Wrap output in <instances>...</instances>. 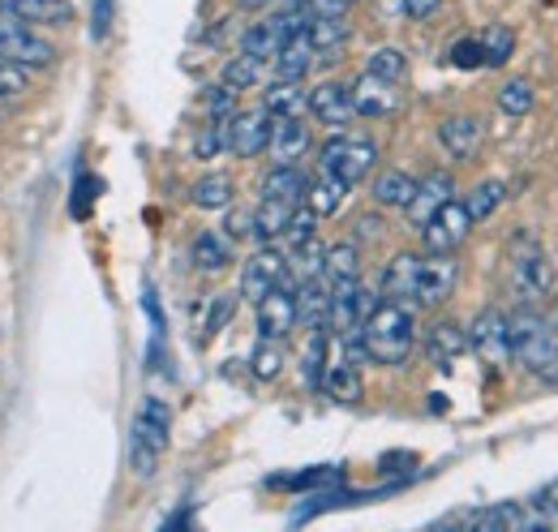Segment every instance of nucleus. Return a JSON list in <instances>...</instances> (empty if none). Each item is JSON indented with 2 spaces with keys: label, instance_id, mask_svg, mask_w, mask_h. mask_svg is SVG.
Returning a JSON list of instances; mask_svg holds the SVG:
<instances>
[{
  "label": "nucleus",
  "instance_id": "1",
  "mask_svg": "<svg viewBox=\"0 0 558 532\" xmlns=\"http://www.w3.org/2000/svg\"><path fill=\"white\" fill-rule=\"evenodd\" d=\"M361 356L374 365H404L409 352L417 348V318L413 305H396V301H378L369 310V318L356 331Z\"/></svg>",
  "mask_w": 558,
  "mask_h": 532
},
{
  "label": "nucleus",
  "instance_id": "2",
  "mask_svg": "<svg viewBox=\"0 0 558 532\" xmlns=\"http://www.w3.org/2000/svg\"><path fill=\"white\" fill-rule=\"evenodd\" d=\"M507 343H511V361H520L533 378L558 383V323L542 318L537 310H515L507 314Z\"/></svg>",
  "mask_w": 558,
  "mask_h": 532
},
{
  "label": "nucleus",
  "instance_id": "3",
  "mask_svg": "<svg viewBox=\"0 0 558 532\" xmlns=\"http://www.w3.org/2000/svg\"><path fill=\"white\" fill-rule=\"evenodd\" d=\"M168 443H172V412H168L163 399L150 396L138 408L134 430H130V468H134L138 476H150L155 464L163 460Z\"/></svg>",
  "mask_w": 558,
  "mask_h": 532
},
{
  "label": "nucleus",
  "instance_id": "4",
  "mask_svg": "<svg viewBox=\"0 0 558 532\" xmlns=\"http://www.w3.org/2000/svg\"><path fill=\"white\" fill-rule=\"evenodd\" d=\"M0 57L22 69H48L57 61V48L31 31V22H22L9 4H0Z\"/></svg>",
  "mask_w": 558,
  "mask_h": 532
},
{
  "label": "nucleus",
  "instance_id": "5",
  "mask_svg": "<svg viewBox=\"0 0 558 532\" xmlns=\"http://www.w3.org/2000/svg\"><path fill=\"white\" fill-rule=\"evenodd\" d=\"M374 305H378V297L361 279L331 283V301H327V331H331V339H349V335L361 331V323L369 318Z\"/></svg>",
  "mask_w": 558,
  "mask_h": 532
},
{
  "label": "nucleus",
  "instance_id": "6",
  "mask_svg": "<svg viewBox=\"0 0 558 532\" xmlns=\"http://www.w3.org/2000/svg\"><path fill=\"white\" fill-rule=\"evenodd\" d=\"M511 283H515V292H520L524 301H542V297H550V288H555V263H550V254H546L533 237H520V241H515V254H511Z\"/></svg>",
  "mask_w": 558,
  "mask_h": 532
},
{
  "label": "nucleus",
  "instance_id": "7",
  "mask_svg": "<svg viewBox=\"0 0 558 532\" xmlns=\"http://www.w3.org/2000/svg\"><path fill=\"white\" fill-rule=\"evenodd\" d=\"M374 159H378L374 142H369V137H349V133L331 137V142L323 146V155H318L323 172L340 177L344 185H356V181H365V177H369V168H374Z\"/></svg>",
  "mask_w": 558,
  "mask_h": 532
},
{
  "label": "nucleus",
  "instance_id": "8",
  "mask_svg": "<svg viewBox=\"0 0 558 532\" xmlns=\"http://www.w3.org/2000/svg\"><path fill=\"white\" fill-rule=\"evenodd\" d=\"M473 232V215L464 202H442L425 223H421V241H425V254H456Z\"/></svg>",
  "mask_w": 558,
  "mask_h": 532
},
{
  "label": "nucleus",
  "instance_id": "9",
  "mask_svg": "<svg viewBox=\"0 0 558 532\" xmlns=\"http://www.w3.org/2000/svg\"><path fill=\"white\" fill-rule=\"evenodd\" d=\"M456 279H460V266H456L451 254H429V258H421L413 305H421V310H438V305L456 292Z\"/></svg>",
  "mask_w": 558,
  "mask_h": 532
},
{
  "label": "nucleus",
  "instance_id": "10",
  "mask_svg": "<svg viewBox=\"0 0 558 532\" xmlns=\"http://www.w3.org/2000/svg\"><path fill=\"white\" fill-rule=\"evenodd\" d=\"M469 348L486 361L489 370H502L511 361V343H507V314L502 310H482L469 327Z\"/></svg>",
  "mask_w": 558,
  "mask_h": 532
},
{
  "label": "nucleus",
  "instance_id": "11",
  "mask_svg": "<svg viewBox=\"0 0 558 532\" xmlns=\"http://www.w3.org/2000/svg\"><path fill=\"white\" fill-rule=\"evenodd\" d=\"M258 305V318H254V327H258V339H276L283 343L292 327H296V297H292V288L288 283H279L271 288L263 301H254Z\"/></svg>",
  "mask_w": 558,
  "mask_h": 532
},
{
  "label": "nucleus",
  "instance_id": "12",
  "mask_svg": "<svg viewBox=\"0 0 558 532\" xmlns=\"http://www.w3.org/2000/svg\"><path fill=\"white\" fill-rule=\"evenodd\" d=\"M271 142V112L258 108V112H232L228 117V150L236 159H254L263 155Z\"/></svg>",
  "mask_w": 558,
  "mask_h": 532
},
{
  "label": "nucleus",
  "instance_id": "13",
  "mask_svg": "<svg viewBox=\"0 0 558 532\" xmlns=\"http://www.w3.org/2000/svg\"><path fill=\"white\" fill-rule=\"evenodd\" d=\"M279 283H288V263H283L279 250L263 245V250L245 263V270H241V297H245V301H263Z\"/></svg>",
  "mask_w": 558,
  "mask_h": 532
},
{
  "label": "nucleus",
  "instance_id": "14",
  "mask_svg": "<svg viewBox=\"0 0 558 532\" xmlns=\"http://www.w3.org/2000/svg\"><path fill=\"white\" fill-rule=\"evenodd\" d=\"M305 108L314 112V121H323V125H331V130H344V125H352V117H356L352 90L344 82H318V86L310 90Z\"/></svg>",
  "mask_w": 558,
  "mask_h": 532
},
{
  "label": "nucleus",
  "instance_id": "15",
  "mask_svg": "<svg viewBox=\"0 0 558 532\" xmlns=\"http://www.w3.org/2000/svg\"><path fill=\"white\" fill-rule=\"evenodd\" d=\"M352 90V108L356 117H391L400 108V82H387V77H374V73H361Z\"/></svg>",
  "mask_w": 558,
  "mask_h": 532
},
{
  "label": "nucleus",
  "instance_id": "16",
  "mask_svg": "<svg viewBox=\"0 0 558 532\" xmlns=\"http://www.w3.org/2000/svg\"><path fill=\"white\" fill-rule=\"evenodd\" d=\"M310 142H314V133L305 125V117H271V142H267V150H271L276 164H296L310 150Z\"/></svg>",
  "mask_w": 558,
  "mask_h": 532
},
{
  "label": "nucleus",
  "instance_id": "17",
  "mask_svg": "<svg viewBox=\"0 0 558 532\" xmlns=\"http://www.w3.org/2000/svg\"><path fill=\"white\" fill-rule=\"evenodd\" d=\"M292 297H296V327H305V331H314V327H327V301H331V279L314 275V279L296 283V288H292Z\"/></svg>",
  "mask_w": 558,
  "mask_h": 532
},
{
  "label": "nucleus",
  "instance_id": "18",
  "mask_svg": "<svg viewBox=\"0 0 558 532\" xmlns=\"http://www.w3.org/2000/svg\"><path fill=\"white\" fill-rule=\"evenodd\" d=\"M451 198H456V177H451V172H429L425 181H417V190H413V198H409L404 210H409V219L421 228L442 202H451Z\"/></svg>",
  "mask_w": 558,
  "mask_h": 532
},
{
  "label": "nucleus",
  "instance_id": "19",
  "mask_svg": "<svg viewBox=\"0 0 558 532\" xmlns=\"http://www.w3.org/2000/svg\"><path fill=\"white\" fill-rule=\"evenodd\" d=\"M417 254H400L391 258L378 283V301H396V305H413V288H417Z\"/></svg>",
  "mask_w": 558,
  "mask_h": 532
},
{
  "label": "nucleus",
  "instance_id": "20",
  "mask_svg": "<svg viewBox=\"0 0 558 532\" xmlns=\"http://www.w3.org/2000/svg\"><path fill=\"white\" fill-rule=\"evenodd\" d=\"M438 142L451 159H473L482 146V121L477 117H447L438 125Z\"/></svg>",
  "mask_w": 558,
  "mask_h": 532
},
{
  "label": "nucleus",
  "instance_id": "21",
  "mask_svg": "<svg viewBox=\"0 0 558 532\" xmlns=\"http://www.w3.org/2000/svg\"><path fill=\"white\" fill-rule=\"evenodd\" d=\"M190 254H194V266L207 270V275H219V270H228V266L236 263V250H232L228 232H198Z\"/></svg>",
  "mask_w": 558,
  "mask_h": 532
},
{
  "label": "nucleus",
  "instance_id": "22",
  "mask_svg": "<svg viewBox=\"0 0 558 532\" xmlns=\"http://www.w3.org/2000/svg\"><path fill=\"white\" fill-rule=\"evenodd\" d=\"M464 348H469V335L460 331L456 323H438V327H429V335H425V352H429V361L438 370H451L464 356Z\"/></svg>",
  "mask_w": 558,
  "mask_h": 532
},
{
  "label": "nucleus",
  "instance_id": "23",
  "mask_svg": "<svg viewBox=\"0 0 558 532\" xmlns=\"http://www.w3.org/2000/svg\"><path fill=\"white\" fill-rule=\"evenodd\" d=\"M323 258H327V245H323L318 237L296 241L292 254H283V263H288V288H296V283H305V279H314V275H323Z\"/></svg>",
  "mask_w": 558,
  "mask_h": 532
},
{
  "label": "nucleus",
  "instance_id": "24",
  "mask_svg": "<svg viewBox=\"0 0 558 532\" xmlns=\"http://www.w3.org/2000/svg\"><path fill=\"white\" fill-rule=\"evenodd\" d=\"M336 403H361L365 396V383H361V370L352 361H327V374H323V387Z\"/></svg>",
  "mask_w": 558,
  "mask_h": 532
},
{
  "label": "nucleus",
  "instance_id": "25",
  "mask_svg": "<svg viewBox=\"0 0 558 532\" xmlns=\"http://www.w3.org/2000/svg\"><path fill=\"white\" fill-rule=\"evenodd\" d=\"M296 206H301V202L263 198L258 206H254V232H250V237H254V241H263V245H271V241H279Z\"/></svg>",
  "mask_w": 558,
  "mask_h": 532
},
{
  "label": "nucleus",
  "instance_id": "26",
  "mask_svg": "<svg viewBox=\"0 0 558 532\" xmlns=\"http://www.w3.org/2000/svg\"><path fill=\"white\" fill-rule=\"evenodd\" d=\"M271 61H276V77H283V82H305V73L314 69V48H310L305 31L292 35Z\"/></svg>",
  "mask_w": 558,
  "mask_h": 532
},
{
  "label": "nucleus",
  "instance_id": "27",
  "mask_svg": "<svg viewBox=\"0 0 558 532\" xmlns=\"http://www.w3.org/2000/svg\"><path fill=\"white\" fill-rule=\"evenodd\" d=\"M349 22L344 17H310L305 26V39L314 48V57H336L344 44H349Z\"/></svg>",
  "mask_w": 558,
  "mask_h": 532
},
{
  "label": "nucleus",
  "instance_id": "28",
  "mask_svg": "<svg viewBox=\"0 0 558 532\" xmlns=\"http://www.w3.org/2000/svg\"><path fill=\"white\" fill-rule=\"evenodd\" d=\"M310 190V177L296 168V164H276L267 177H263V198H279V202H301Z\"/></svg>",
  "mask_w": 558,
  "mask_h": 532
},
{
  "label": "nucleus",
  "instance_id": "29",
  "mask_svg": "<svg viewBox=\"0 0 558 532\" xmlns=\"http://www.w3.org/2000/svg\"><path fill=\"white\" fill-rule=\"evenodd\" d=\"M349 190H352V185H344L340 177L323 172L318 181H310V190H305V198H301V202H305V206H310V210H314V215L323 219V215H336V210L344 206V198H349Z\"/></svg>",
  "mask_w": 558,
  "mask_h": 532
},
{
  "label": "nucleus",
  "instance_id": "30",
  "mask_svg": "<svg viewBox=\"0 0 558 532\" xmlns=\"http://www.w3.org/2000/svg\"><path fill=\"white\" fill-rule=\"evenodd\" d=\"M9 4L22 22H39V26H65L73 17L70 0H0Z\"/></svg>",
  "mask_w": 558,
  "mask_h": 532
},
{
  "label": "nucleus",
  "instance_id": "31",
  "mask_svg": "<svg viewBox=\"0 0 558 532\" xmlns=\"http://www.w3.org/2000/svg\"><path fill=\"white\" fill-rule=\"evenodd\" d=\"M305 99H310V90H305L301 82H283V77H276L271 90L263 95V108H267L271 117H301V112H305Z\"/></svg>",
  "mask_w": 558,
  "mask_h": 532
},
{
  "label": "nucleus",
  "instance_id": "32",
  "mask_svg": "<svg viewBox=\"0 0 558 532\" xmlns=\"http://www.w3.org/2000/svg\"><path fill=\"white\" fill-rule=\"evenodd\" d=\"M413 190H417V181L409 177V172H400V168H391V172H383L378 181H374V202L378 206H409L413 198Z\"/></svg>",
  "mask_w": 558,
  "mask_h": 532
},
{
  "label": "nucleus",
  "instance_id": "33",
  "mask_svg": "<svg viewBox=\"0 0 558 532\" xmlns=\"http://www.w3.org/2000/svg\"><path fill=\"white\" fill-rule=\"evenodd\" d=\"M482 65L486 69H502L511 61V52H515V35H511V26H486L482 35Z\"/></svg>",
  "mask_w": 558,
  "mask_h": 532
},
{
  "label": "nucleus",
  "instance_id": "34",
  "mask_svg": "<svg viewBox=\"0 0 558 532\" xmlns=\"http://www.w3.org/2000/svg\"><path fill=\"white\" fill-rule=\"evenodd\" d=\"M323 279L340 283V279H361V250L344 241V245H331L327 258H323Z\"/></svg>",
  "mask_w": 558,
  "mask_h": 532
},
{
  "label": "nucleus",
  "instance_id": "35",
  "mask_svg": "<svg viewBox=\"0 0 558 532\" xmlns=\"http://www.w3.org/2000/svg\"><path fill=\"white\" fill-rule=\"evenodd\" d=\"M327 352H331V331L327 327H314L310 335V348H305V387H323V374H327Z\"/></svg>",
  "mask_w": 558,
  "mask_h": 532
},
{
  "label": "nucleus",
  "instance_id": "36",
  "mask_svg": "<svg viewBox=\"0 0 558 532\" xmlns=\"http://www.w3.org/2000/svg\"><path fill=\"white\" fill-rule=\"evenodd\" d=\"M533 104H537V90H533L529 77H511V82L498 90V108H502L507 117H529Z\"/></svg>",
  "mask_w": 558,
  "mask_h": 532
},
{
  "label": "nucleus",
  "instance_id": "37",
  "mask_svg": "<svg viewBox=\"0 0 558 532\" xmlns=\"http://www.w3.org/2000/svg\"><path fill=\"white\" fill-rule=\"evenodd\" d=\"M232 194H236V190H232V181L215 172V177H203V181L190 190V202H194V206H203V210H223V206L232 202Z\"/></svg>",
  "mask_w": 558,
  "mask_h": 532
},
{
  "label": "nucleus",
  "instance_id": "38",
  "mask_svg": "<svg viewBox=\"0 0 558 532\" xmlns=\"http://www.w3.org/2000/svg\"><path fill=\"white\" fill-rule=\"evenodd\" d=\"M502 198H507V185H502V181H482V185L464 198V206H469L473 223H482V219H489V215L502 206Z\"/></svg>",
  "mask_w": 558,
  "mask_h": 532
},
{
  "label": "nucleus",
  "instance_id": "39",
  "mask_svg": "<svg viewBox=\"0 0 558 532\" xmlns=\"http://www.w3.org/2000/svg\"><path fill=\"white\" fill-rule=\"evenodd\" d=\"M258 77H263V61L250 52H241L223 65V86H232V90H250V86H258Z\"/></svg>",
  "mask_w": 558,
  "mask_h": 532
},
{
  "label": "nucleus",
  "instance_id": "40",
  "mask_svg": "<svg viewBox=\"0 0 558 532\" xmlns=\"http://www.w3.org/2000/svg\"><path fill=\"white\" fill-rule=\"evenodd\" d=\"M365 73H374V77H387V82H404V73H409V61H404V52H400V48H378V52L369 57Z\"/></svg>",
  "mask_w": 558,
  "mask_h": 532
},
{
  "label": "nucleus",
  "instance_id": "41",
  "mask_svg": "<svg viewBox=\"0 0 558 532\" xmlns=\"http://www.w3.org/2000/svg\"><path fill=\"white\" fill-rule=\"evenodd\" d=\"M254 378H263V383H271L279 378V370H283V348H279L276 339H258V348H254Z\"/></svg>",
  "mask_w": 558,
  "mask_h": 532
},
{
  "label": "nucleus",
  "instance_id": "42",
  "mask_svg": "<svg viewBox=\"0 0 558 532\" xmlns=\"http://www.w3.org/2000/svg\"><path fill=\"white\" fill-rule=\"evenodd\" d=\"M236 95H241V90H232V86H223V82H219V86H210L207 90V117L210 121H228V117L236 112Z\"/></svg>",
  "mask_w": 558,
  "mask_h": 532
},
{
  "label": "nucleus",
  "instance_id": "43",
  "mask_svg": "<svg viewBox=\"0 0 558 532\" xmlns=\"http://www.w3.org/2000/svg\"><path fill=\"white\" fill-rule=\"evenodd\" d=\"M219 150H228V121H207L203 133H198V155L215 159Z\"/></svg>",
  "mask_w": 558,
  "mask_h": 532
},
{
  "label": "nucleus",
  "instance_id": "44",
  "mask_svg": "<svg viewBox=\"0 0 558 532\" xmlns=\"http://www.w3.org/2000/svg\"><path fill=\"white\" fill-rule=\"evenodd\" d=\"M22 90H26V69L13 65V61H4V57H0V104L17 99Z\"/></svg>",
  "mask_w": 558,
  "mask_h": 532
},
{
  "label": "nucleus",
  "instance_id": "45",
  "mask_svg": "<svg viewBox=\"0 0 558 532\" xmlns=\"http://www.w3.org/2000/svg\"><path fill=\"white\" fill-rule=\"evenodd\" d=\"M451 65L456 69H482V39L473 35V39L451 44Z\"/></svg>",
  "mask_w": 558,
  "mask_h": 532
},
{
  "label": "nucleus",
  "instance_id": "46",
  "mask_svg": "<svg viewBox=\"0 0 558 532\" xmlns=\"http://www.w3.org/2000/svg\"><path fill=\"white\" fill-rule=\"evenodd\" d=\"M301 9L310 17H344L352 9V0H301Z\"/></svg>",
  "mask_w": 558,
  "mask_h": 532
},
{
  "label": "nucleus",
  "instance_id": "47",
  "mask_svg": "<svg viewBox=\"0 0 558 532\" xmlns=\"http://www.w3.org/2000/svg\"><path fill=\"white\" fill-rule=\"evenodd\" d=\"M108 31H112V0H95V9H90V35L95 39H108Z\"/></svg>",
  "mask_w": 558,
  "mask_h": 532
},
{
  "label": "nucleus",
  "instance_id": "48",
  "mask_svg": "<svg viewBox=\"0 0 558 532\" xmlns=\"http://www.w3.org/2000/svg\"><path fill=\"white\" fill-rule=\"evenodd\" d=\"M232 310H236V297H215V305H210V323H207V335H215L228 318H232Z\"/></svg>",
  "mask_w": 558,
  "mask_h": 532
},
{
  "label": "nucleus",
  "instance_id": "49",
  "mask_svg": "<svg viewBox=\"0 0 558 532\" xmlns=\"http://www.w3.org/2000/svg\"><path fill=\"white\" fill-rule=\"evenodd\" d=\"M400 9H404V17L425 22V17H434V13L442 9V0H400Z\"/></svg>",
  "mask_w": 558,
  "mask_h": 532
},
{
  "label": "nucleus",
  "instance_id": "50",
  "mask_svg": "<svg viewBox=\"0 0 558 532\" xmlns=\"http://www.w3.org/2000/svg\"><path fill=\"white\" fill-rule=\"evenodd\" d=\"M533 507H542V511H546V520H550V524H558V476L546 485V489H542V498H537Z\"/></svg>",
  "mask_w": 558,
  "mask_h": 532
},
{
  "label": "nucleus",
  "instance_id": "51",
  "mask_svg": "<svg viewBox=\"0 0 558 532\" xmlns=\"http://www.w3.org/2000/svg\"><path fill=\"white\" fill-rule=\"evenodd\" d=\"M250 232H254V210H236V215L228 219V237L241 241V237H250Z\"/></svg>",
  "mask_w": 558,
  "mask_h": 532
},
{
  "label": "nucleus",
  "instance_id": "52",
  "mask_svg": "<svg viewBox=\"0 0 558 532\" xmlns=\"http://www.w3.org/2000/svg\"><path fill=\"white\" fill-rule=\"evenodd\" d=\"M245 9H267V4H276V0H241Z\"/></svg>",
  "mask_w": 558,
  "mask_h": 532
}]
</instances>
